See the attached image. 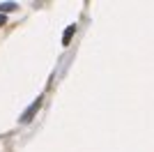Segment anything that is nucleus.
<instances>
[{"label":"nucleus","instance_id":"nucleus-1","mask_svg":"<svg viewBox=\"0 0 154 152\" xmlns=\"http://www.w3.org/2000/svg\"><path fill=\"white\" fill-rule=\"evenodd\" d=\"M39 108H42V97H39L37 101H32V104H30V108H28L26 113L21 115V122H30L32 118H35V115H37V111H39Z\"/></svg>","mask_w":154,"mask_h":152},{"label":"nucleus","instance_id":"nucleus-2","mask_svg":"<svg viewBox=\"0 0 154 152\" xmlns=\"http://www.w3.org/2000/svg\"><path fill=\"white\" fill-rule=\"evenodd\" d=\"M76 32V25H69L67 30H64V37H62V44H69V39H71V35Z\"/></svg>","mask_w":154,"mask_h":152},{"label":"nucleus","instance_id":"nucleus-3","mask_svg":"<svg viewBox=\"0 0 154 152\" xmlns=\"http://www.w3.org/2000/svg\"><path fill=\"white\" fill-rule=\"evenodd\" d=\"M14 9H16L14 2H2V5H0V12H14Z\"/></svg>","mask_w":154,"mask_h":152},{"label":"nucleus","instance_id":"nucleus-4","mask_svg":"<svg viewBox=\"0 0 154 152\" xmlns=\"http://www.w3.org/2000/svg\"><path fill=\"white\" fill-rule=\"evenodd\" d=\"M0 25H5V14H0Z\"/></svg>","mask_w":154,"mask_h":152}]
</instances>
